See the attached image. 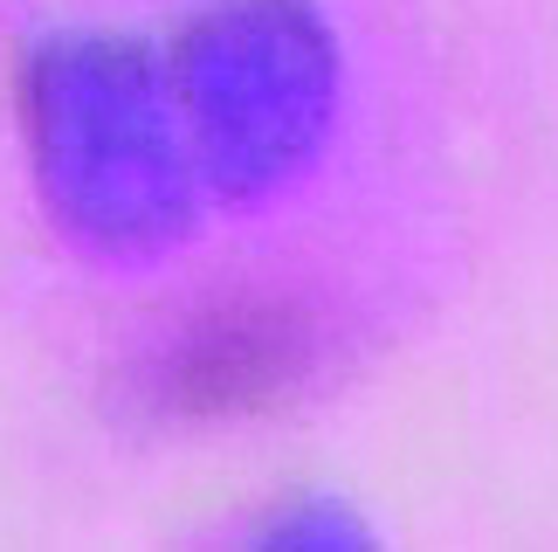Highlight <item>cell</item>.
Here are the masks:
<instances>
[{
  "instance_id": "cell-1",
  "label": "cell",
  "mask_w": 558,
  "mask_h": 552,
  "mask_svg": "<svg viewBox=\"0 0 558 552\" xmlns=\"http://www.w3.org/2000/svg\"><path fill=\"white\" fill-rule=\"evenodd\" d=\"M28 166L49 221L83 256L145 263L193 228V153L138 41L62 35L21 76Z\"/></svg>"
},
{
  "instance_id": "cell-2",
  "label": "cell",
  "mask_w": 558,
  "mask_h": 552,
  "mask_svg": "<svg viewBox=\"0 0 558 552\" xmlns=\"http://www.w3.org/2000/svg\"><path fill=\"white\" fill-rule=\"evenodd\" d=\"M186 153L221 201H263L317 159L338 118V41L304 0H228L173 56Z\"/></svg>"
},
{
  "instance_id": "cell-3",
  "label": "cell",
  "mask_w": 558,
  "mask_h": 552,
  "mask_svg": "<svg viewBox=\"0 0 558 552\" xmlns=\"http://www.w3.org/2000/svg\"><path fill=\"white\" fill-rule=\"evenodd\" d=\"M317 367V317L290 297H221L180 317L145 367L159 415L173 421H242L290 400Z\"/></svg>"
}]
</instances>
